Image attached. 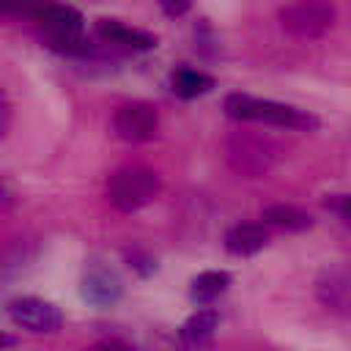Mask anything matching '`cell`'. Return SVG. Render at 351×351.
<instances>
[{"label":"cell","instance_id":"obj_6","mask_svg":"<svg viewBox=\"0 0 351 351\" xmlns=\"http://www.w3.org/2000/svg\"><path fill=\"white\" fill-rule=\"evenodd\" d=\"M112 132L123 143H148L159 132V112L148 101H126L112 115Z\"/></svg>","mask_w":351,"mask_h":351},{"label":"cell","instance_id":"obj_7","mask_svg":"<svg viewBox=\"0 0 351 351\" xmlns=\"http://www.w3.org/2000/svg\"><path fill=\"white\" fill-rule=\"evenodd\" d=\"M315 299L335 315L351 318V263H329L315 277Z\"/></svg>","mask_w":351,"mask_h":351},{"label":"cell","instance_id":"obj_17","mask_svg":"<svg viewBox=\"0 0 351 351\" xmlns=\"http://www.w3.org/2000/svg\"><path fill=\"white\" fill-rule=\"evenodd\" d=\"M324 206H326L329 211H335V214L351 219V195H332V197L324 200Z\"/></svg>","mask_w":351,"mask_h":351},{"label":"cell","instance_id":"obj_2","mask_svg":"<svg viewBox=\"0 0 351 351\" xmlns=\"http://www.w3.org/2000/svg\"><path fill=\"white\" fill-rule=\"evenodd\" d=\"M162 189V178L154 167L145 165H123L110 173L107 178V200L112 208L123 214H134L148 206Z\"/></svg>","mask_w":351,"mask_h":351},{"label":"cell","instance_id":"obj_20","mask_svg":"<svg viewBox=\"0 0 351 351\" xmlns=\"http://www.w3.org/2000/svg\"><path fill=\"white\" fill-rule=\"evenodd\" d=\"M93 351H134V348L121 343V340H104V343H96Z\"/></svg>","mask_w":351,"mask_h":351},{"label":"cell","instance_id":"obj_19","mask_svg":"<svg viewBox=\"0 0 351 351\" xmlns=\"http://www.w3.org/2000/svg\"><path fill=\"white\" fill-rule=\"evenodd\" d=\"M126 258H129V261H132V266H134V269H140L143 274H148V271H154V269H156L154 258H148V255H140V252H126Z\"/></svg>","mask_w":351,"mask_h":351},{"label":"cell","instance_id":"obj_22","mask_svg":"<svg viewBox=\"0 0 351 351\" xmlns=\"http://www.w3.org/2000/svg\"><path fill=\"white\" fill-rule=\"evenodd\" d=\"M11 346H16V337H14V335L0 332V348H11Z\"/></svg>","mask_w":351,"mask_h":351},{"label":"cell","instance_id":"obj_11","mask_svg":"<svg viewBox=\"0 0 351 351\" xmlns=\"http://www.w3.org/2000/svg\"><path fill=\"white\" fill-rule=\"evenodd\" d=\"M96 33L107 44L137 49V52H145V49L156 47V36L154 33L140 30V27H129L126 22H118V19H96Z\"/></svg>","mask_w":351,"mask_h":351},{"label":"cell","instance_id":"obj_15","mask_svg":"<svg viewBox=\"0 0 351 351\" xmlns=\"http://www.w3.org/2000/svg\"><path fill=\"white\" fill-rule=\"evenodd\" d=\"M47 5H49V0H0V14H5V16H25V19L38 22Z\"/></svg>","mask_w":351,"mask_h":351},{"label":"cell","instance_id":"obj_1","mask_svg":"<svg viewBox=\"0 0 351 351\" xmlns=\"http://www.w3.org/2000/svg\"><path fill=\"white\" fill-rule=\"evenodd\" d=\"M225 115L239 123H263L277 129H293V132H313L318 129V118L302 107L258 99L250 93H228L225 96Z\"/></svg>","mask_w":351,"mask_h":351},{"label":"cell","instance_id":"obj_13","mask_svg":"<svg viewBox=\"0 0 351 351\" xmlns=\"http://www.w3.org/2000/svg\"><path fill=\"white\" fill-rule=\"evenodd\" d=\"M230 288V274L222 269H208L200 271L192 282H189V296L197 304H211L214 299H219L225 291Z\"/></svg>","mask_w":351,"mask_h":351},{"label":"cell","instance_id":"obj_5","mask_svg":"<svg viewBox=\"0 0 351 351\" xmlns=\"http://www.w3.org/2000/svg\"><path fill=\"white\" fill-rule=\"evenodd\" d=\"M8 318L33 332V335H52L63 326V313L58 304L38 299V296H16L8 302Z\"/></svg>","mask_w":351,"mask_h":351},{"label":"cell","instance_id":"obj_21","mask_svg":"<svg viewBox=\"0 0 351 351\" xmlns=\"http://www.w3.org/2000/svg\"><path fill=\"white\" fill-rule=\"evenodd\" d=\"M11 203H14V195H11V189L0 181V211H3V208H8Z\"/></svg>","mask_w":351,"mask_h":351},{"label":"cell","instance_id":"obj_9","mask_svg":"<svg viewBox=\"0 0 351 351\" xmlns=\"http://www.w3.org/2000/svg\"><path fill=\"white\" fill-rule=\"evenodd\" d=\"M217 324H219V313L208 304H203L200 310H195L178 329V346L184 351H203L214 332H217Z\"/></svg>","mask_w":351,"mask_h":351},{"label":"cell","instance_id":"obj_10","mask_svg":"<svg viewBox=\"0 0 351 351\" xmlns=\"http://www.w3.org/2000/svg\"><path fill=\"white\" fill-rule=\"evenodd\" d=\"M269 241H271V233L266 222H239L225 233V250L236 258H250L263 247H269Z\"/></svg>","mask_w":351,"mask_h":351},{"label":"cell","instance_id":"obj_18","mask_svg":"<svg viewBox=\"0 0 351 351\" xmlns=\"http://www.w3.org/2000/svg\"><path fill=\"white\" fill-rule=\"evenodd\" d=\"M159 5L170 19H178L192 8V0H159Z\"/></svg>","mask_w":351,"mask_h":351},{"label":"cell","instance_id":"obj_3","mask_svg":"<svg viewBox=\"0 0 351 351\" xmlns=\"http://www.w3.org/2000/svg\"><path fill=\"white\" fill-rule=\"evenodd\" d=\"M225 159L241 178H261L280 159V145L258 132H233L225 140Z\"/></svg>","mask_w":351,"mask_h":351},{"label":"cell","instance_id":"obj_16","mask_svg":"<svg viewBox=\"0 0 351 351\" xmlns=\"http://www.w3.org/2000/svg\"><path fill=\"white\" fill-rule=\"evenodd\" d=\"M11 118H14V107H11V99H8L5 88L0 85V140L8 134V129H11Z\"/></svg>","mask_w":351,"mask_h":351},{"label":"cell","instance_id":"obj_4","mask_svg":"<svg viewBox=\"0 0 351 351\" xmlns=\"http://www.w3.org/2000/svg\"><path fill=\"white\" fill-rule=\"evenodd\" d=\"M280 25L293 38H321L335 25V5L329 0H291L280 8Z\"/></svg>","mask_w":351,"mask_h":351},{"label":"cell","instance_id":"obj_14","mask_svg":"<svg viewBox=\"0 0 351 351\" xmlns=\"http://www.w3.org/2000/svg\"><path fill=\"white\" fill-rule=\"evenodd\" d=\"M214 88V77L200 69H176L170 77V90L178 99H197Z\"/></svg>","mask_w":351,"mask_h":351},{"label":"cell","instance_id":"obj_12","mask_svg":"<svg viewBox=\"0 0 351 351\" xmlns=\"http://www.w3.org/2000/svg\"><path fill=\"white\" fill-rule=\"evenodd\" d=\"M261 219L266 225L280 228V230H288V233H302V230L313 228V217L304 208L293 206V203H271V206L263 208Z\"/></svg>","mask_w":351,"mask_h":351},{"label":"cell","instance_id":"obj_8","mask_svg":"<svg viewBox=\"0 0 351 351\" xmlns=\"http://www.w3.org/2000/svg\"><path fill=\"white\" fill-rule=\"evenodd\" d=\"M80 293L93 307H110L123 296V280L112 266L101 261H88L80 280Z\"/></svg>","mask_w":351,"mask_h":351}]
</instances>
